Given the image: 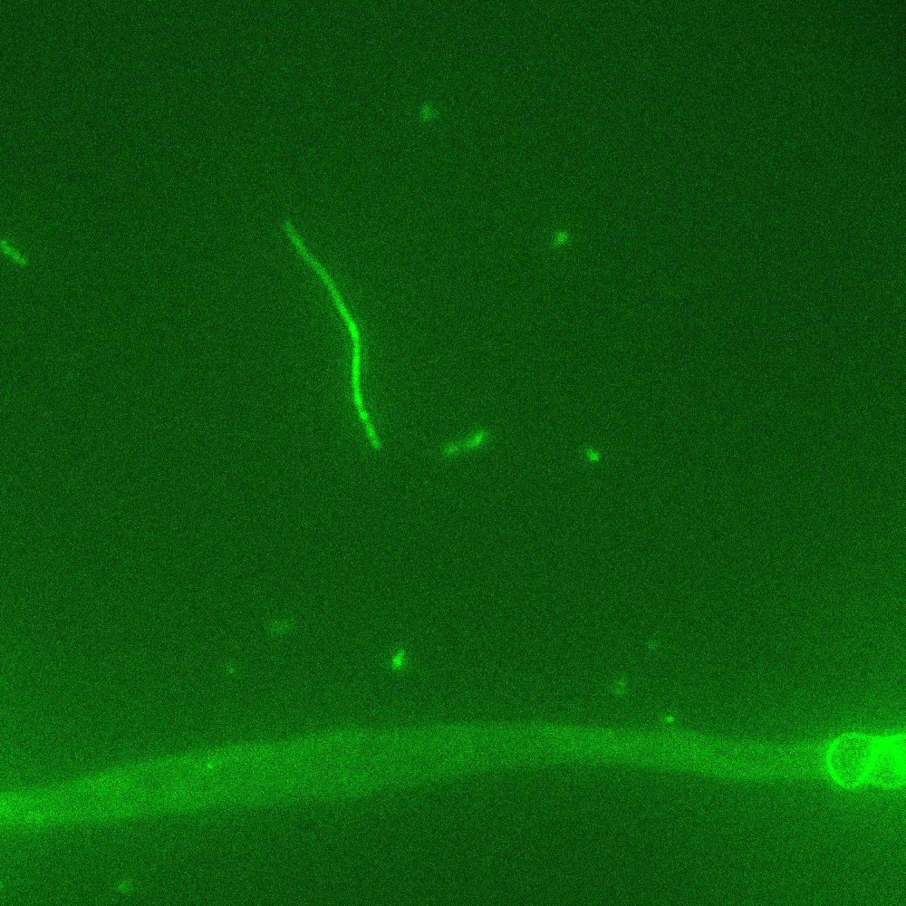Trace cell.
<instances>
[{
    "mask_svg": "<svg viewBox=\"0 0 906 906\" xmlns=\"http://www.w3.org/2000/svg\"><path fill=\"white\" fill-rule=\"evenodd\" d=\"M335 308L346 325L352 342V387L355 405L358 409L361 419L367 417V412L363 408L362 397L360 387L361 359V338L357 324L350 313L344 301H340L335 304Z\"/></svg>",
    "mask_w": 906,
    "mask_h": 906,
    "instance_id": "3957f363",
    "label": "cell"
},
{
    "mask_svg": "<svg viewBox=\"0 0 906 906\" xmlns=\"http://www.w3.org/2000/svg\"><path fill=\"white\" fill-rule=\"evenodd\" d=\"M462 448V443L450 442L443 446L441 455L445 458H452L458 455Z\"/></svg>",
    "mask_w": 906,
    "mask_h": 906,
    "instance_id": "5b68a950",
    "label": "cell"
},
{
    "mask_svg": "<svg viewBox=\"0 0 906 906\" xmlns=\"http://www.w3.org/2000/svg\"><path fill=\"white\" fill-rule=\"evenodd\" d=\"M488 437H489L488 430L486 429H480L462 443V448L465 450H469L474 448H477L480 444L484 443Z\"/></svg>",
    "mask_w": 906,
    "mask_h": 906,
    "instance_id": "277c9868",
    "label": "cell"
},
{
    "mask_svg": "<svg viewBox=\"0 0 906 906\" xmlns=\"http://www.w3.org/2000/svg\"><path fill=\"white\" fill-rule=\"evenodd\" d=\"M879 740L870 736H842L831 746L827 766L834 779L843 787L854 788L869 780Z\"/></svg>",
    "mask_w": 906,
    "mask_h": 906,
    "instance_id": "6da1fadb",
    "label": "cell"
},
{
    "mask_svg": "<svg viewBox=\"0 0 906 906\" xmlns=\"http://www.w3.org/2000/svg\"><path fill=\"white\" fill-rule=\"evenodd\" d=\"M869 781L880 786L895 788L905 782L904 737L879 740Z\"/></svg>",
    "mask_w": 906,
    "mask_h": 906,
    "instance_id": "7a4b0ae2",
    "label": "cell"
}]
</instances>
